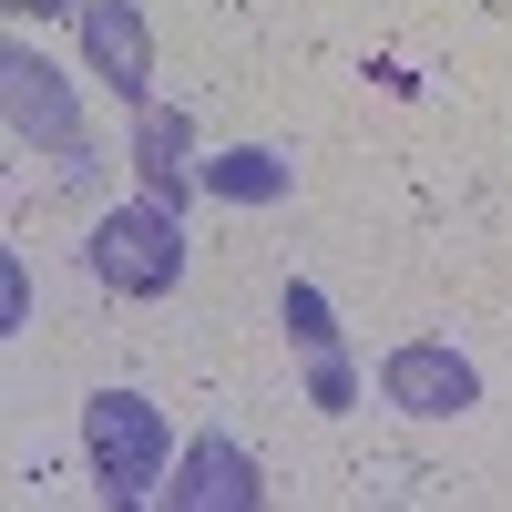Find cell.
I'll list each match as a JSON object with an SVG mask.
<instances>
[{"mask_svg":"<svg viewBox=\"0 0 512 512\" xmlns=\"http://www.w3.org/2000/svg\"><path fill=\"white\" fill-rule=\"evenodd\" d=\"M82 267H93L113 297H164L185 277V205H164V195L103 205L93 236H82Z\"/></svg>","mask_w":512,"mask_h":512,"instance_id":"obj_1","label":"cell"},{"mask_svg":"<svg viewBox=\"0 0 512 512\" xmlns=\"http://www.w3.org/2000/svg\"><path fill=\"white\" fill-rule=\"evenodd\" d=\"M82 461H93L103 502H154L175 472V441H164V410L134 390H93L82 400Z\"/></svg>","mask_w":512,"mask_h":512,"instance_id":"obj_2","label":"cell"},{"mask_svg":"<svg viewBox=\"0 0 512 512\" xmlns=\"http://www.w3.org/2000/svg\"><path fill=\"white\" fill-rule=\"evenodd\" d=\"M0 103H11V134L52 154V175L62 185H93V134H82V113H72V82L31 52V41H11L0 52Z\"/></svg>","mask_w":512,"mask_h":512,"instance_id":"obj_3","label":"cell"},{"mask_svg":"<svg viewBox=\"0 0 512 512\" xmlns=\"http://www.w3.org/2000/svg\"><path fill=\"white\" fill-rule=\"evenodd\" d=\"M379 400L410 410V420H461V410L482 400V369L461 359L451 338H410V349L379 359Z\"/></svg>","mask_w":512,"mask_h":512,"instance_id":"obj_4","label":"cell"},{"mask_svg":"<svg viewBox=\"0 0 512 512\" xmlns=\"http://www.w3.org/2000/svg\"><path fill=\"white\" fill-rule=\"evenodd\" d=\"M82 62L103 72V93L113 103H154V31H144V11L134 0H82Z\"/></svg>","mask_w":512,"mask_h":512,"instance_id":"obj_5","label":"cell"},{"mask_svg":"<svg viewBox=\"0 0 512 512\" xmlns=\"http://www.w3.org/2000/svg\"><path fill=\"white\" fill-rule=\"evenodd\" d=\"M195 123L175 113V103H134V175H144V195H164V205H185L205 175H195Z\"/></svg>","mask_w":512,"mask_h":512,"instance_id":"obj_6","label":"cell"},{"mask_svg":"<svg viewBox=\"0 0 512 512\" xmlns=\"http://www.w3.org/2000/svg\"><path fill=\"white\" fill-rule=\"evenodd\" d=\"M164 502H185V512H256L267 502V482H256V461L236 441H195L175 461V482H164Z\"/></svg>","mask_w":512,"mask_h":512,"instance_id":"obj_7","label":"cell"},{"mask_svg":"<svg viewBox=\"0 0 512 512\" xmlns=\"http://www.w3.org/2000/svg\"><path fill=\"white\" fill-rule=\"evenodd\" d=\"M195 175H205V195H216V205H277V195H287V154L236 144V154H205Z\"/></svg>","mask_w":512,"mask_h":512,"instance_id":"obj_8","label":"cell"},{"mask_svg":"<svg viewBox=\"0 0 512 512\" xmlns=\"http://www.w3.org/2000/svg\"><path fill=\"white\" fill-rule=\"evenodd\" d=\"M277 318H287V338H297V349H338V318H328V297H318L308 277H287Z\"/></svg>","mask_w":512,"mask_h":512,"instance_id":"obj_9","label":"cell"},{"mask_svg":"<svg viewBox=\"0 0 512 512\" xmlns=\"http://www.w3.org/2000/svg\"><path fill=\"white\" fill-rule=\"evenodd\" d=\"M308 400H318V410H359V369H349V349H308Z\"/></svg>","mask_w":512,"mask_h":512,"instance_id":"obj_10","label":"cell"},{"mask_svg":"<svg viewBox=\"0 0 512 512\" xmlns=\"http://www.w3.org/2000/svg\"><path fill=\"white\" fill-rule=\"evenodd\" d=\"M31 328V277H21V256H0V338H21Z\"/></svg>","mask_w":512,"mask_h":512,"instance_id":"obj_11","label":"cell"},{"mask_svg":"<svg viewBox=\"0 0 512 512\" xmlns=\"http://www.w3.org/2000/svg\"><path fill=\"white\" fill-rule=\"evenodd\" d=\"M21 21H62V11H82V0H11Z\"/></svg>","mask_w":512,"mask_h":512,"instance_id":"obj_12","label":"cell"}]
</instances>
